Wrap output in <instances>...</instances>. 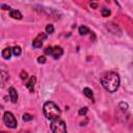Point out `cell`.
Listing matches in <instances>:
<instances>
[{
    "label": "cell",
    "instance_id": "1",
    "mask_svg": "<svg viewBox=\"0 0 133 133\" xmlns=\"http://www.w3.org/2000/svg\"><path fill=\"white\" fill-rule=\"evenodd\" d=\"M101 83L107 91L114 92L119 86V77L114 72H108L104 76H102Z\"/></svg>",
    "mask_w": 133,
    "mask_h": 133
},
{
    "label": "cell",
    "instance_id": "2",
    "mask_svg": "<svg viewBox=\"0 0 133 133\" xmlns=\"http://www.w3.org/2000/svg\"><path fill=\"white\" fill-rule=\"evenodd\" d=\"M43 111H44V114H45L46 118H48L50 121H54V119L59 118L60 113H61L58 106L54 102H51V101H48L44 104Z\"/></svg>",
    "mask_w": 133,
    "mask_h": 133
},
{
    "label": "cell",
    "instance_id": "3",
    "mask_svg": "<svg viewBox=\"0 0 133 133\" xmlns=\"http://www.w3.org/2000/svg\"><path fill=\"white\" fill-rule=\"evenodd\" d=\"M52 133H66V126L62 119H54L51 122Z\"/></svg>",
    "mask_w": 133,
    "mask_h": 133
},
{
    "label": "cell",
    "instance_id": "4",
    "mask_svg": "<svg viewBox=\"0 0 133 133\" xmlns=\"http://www.w3.org/2000/svg\"><path fill=\"white\" fill-rule=\"evenodd\" d=\"M3 121H4V123H5V125L8 127V128H16L17 127V119H16V117L14 116V114L11 113V112H9V111H6L5 113H4V115H3Z\"/></svg>",
    "mask_w": 133,
    "mask_h": 133
},
{
    "label": "cell",
    "instance_id": "5",
    "mask_svg": "<svg viewBox=\"0 0 133 133\" xmlns=\"http://www.w3.org/2000/svg\"><path fill=\"white\" fill-rule=\"evenodd\" d=\"M47 38V33H44V32H41L38 33V35L33 39L32 42V46L34 48H42L43 46V42Z\"/></svg>",
    "mask_w": 133,
    "mask_h": 133
},
{
    "label": "cell",
    "instance_id": "6",
    "mask_svg": "<svg viewBox=\"0 0 133 133\" xmlns=\"http://www.w3.org/2000/svg\"><path fill=\"white\" fill-rule=\"evenodd\" d=\"M62 54H63V50H62V48H61V47H58V46L53 47V50H52V54H51V55H52L55 59L59 58Z\"/></svg>",
    "mask_w": 133,
    "mask_h": 133
},
{
    "label": "cell",
    "instance_id": "7",
    "mask_svg": "<svg viewBox=\"0 0 133 133\" xmlns=\"http://www.w3.org/2000/svg\"><path fill=\"white\" fill-rule=\"evenodd\" d=\"M8 95H9V98H10L11 102L12 103H17V101H18V94H17V90L15 89V87L10 86L8 88Z\"/></svg>",
    "mask_w": 133,
    "mask_h": 133
},
{
    "label": "cell",
    "instance_id": "8",
    "mask_svg": "<svg viewBox=\"0 0 133 133\" xmlns=\"http://www.w3.org/2000/svg\"><path fill=\"white\" fill-rule=\"evenodd\" d=\"M35 82H36V78L34 77V76H32V77H30L29 78V80H28V82L26 83V87L30 90V91H33L34 90V85H35Z\"/></svg>",
    "mask_w": 133,
    "mask_h": 133
},
{
    "label": "cell",
    "instance_id": "9",
    "mask_svg": "<svg viewBox=\"0 0 133 133\" xmlns=\"http://www.w3.org/2000/svg\"><path fill=\"white\" fill-rule=\"evenodd\" d=\"M9 17H11L12 19H17V20H21L22 19V14L17 10V9H10L9 10Z\"/></svg>",
    "mask_w": 133,
    "mask_h": 133
},
{
    "label": "cell",
    "instance_id": "10",
    "mask_svg": "<svg viewBox=\"0 0 133 133\" xmlns=\"http://www.w3.org/2000/svg\"><path fill=\"white\" fill-rule=\"evenodd\" d=\"M11 54H12V49L9 48V47H7V48L2 50V57L4 59H9L11 57Z\"/></svg>",
    "mask_w": 133,
    "mask_h": 133
},
{
    "label": "cell",
    "instance_id": "11",
    "mask_svg": "<svg viewBox=\"0 0 133 133\" xmlns=\"http://www.w3.org/2000/svg\"><path fill=\"white\" fill-rule=\"evenodd\" d=\"M83 94H84V96L85 97H87L88 99H94V94H92V91H91V89L89 88V87H85V88H83Z\"/></svg>",
    "mask_w": 133,
    "mask_h": 133
},
{
    "label": "cell",
    "instance_id": "12",
    "mask_svg": "<svg viewBox=\"0 0 133 133\" xmlns=\"http://www.w3.org/2000/svg\"><path fill=\"white\" fill-rule=\"evenodd\" d=\"M89 32V29H88V27H86V26H80L79 27V33L81 34V35H85V34H87Z\"/></svg>",
    "mask_w": 133,
    "mask_h": 133
},
{
    "label": "cell",
    "instance_id": "13",
    "mask_svg": "<svg viewBox=\"0 0 133 133\" xmlns=\"http://www.w3.org/2000/svg\"><path fill=\"white\" fill-rule=\"evenodd\" d=\"M11 49H12V54H14L15 56H20V55H21L22 50H21V48H20L19 46H15V47L11 48Z\"/></svg>",
    "mask_w": 133,
    "mask_h": 133
},
{
    "label": "cell",
    "instance_id": "14",
    "mask_svg": "<svg viewBox=\"0 0 133 133\" xmlns=\"http://www.w3.org/2000/svg\"><path fill=\"white\" fill-rule=\"evenodd\" d=\"M22 118H23L24 122H30V121L33 119V116H32L31 114H29V113H24Z\"/></svg>",
    "mask_w": 133,
    "mask_h": 133
},
{
    "label": "cell",
    "instance_id": "15",
    "mask_svg": "<svg viewBox=\"0 0 133 133\" xmlns=\"http://www.w3.org/2000/svg\"><path fill=\"white\" fill-rule=\"evenodd\" d=\"M101 14H102V17H109L110 16V14H111V11H110V9H108V8H102V10H101Z\"/></svg>",
    "mask_w": 133,
    "mask_h": 133
},
{
    "label": "cell",
    "instance_id": "16",
    "mask_svg": "<svg viewBox=\"0 0 133 133\" xmlns=\"http://www.w3.org/2000/svg\"><path fill=\"white\" fill-rule=\"evenodd\" d=\"M53 31H54V27H53V25L48 24V25L46 26V33H47V34H51V33H53Z\"/></svg>",
    "mask_w": 133,
    "mask_h": 133
},
{
    "label": "cell",
    "instance_id": "17",
    "mask_svg": "<svg viewBox=\"0 0 133 133\" xmlns=\"http://www.w3.org/2000/svg\"><path fill=\"white\" fill-rule=\"evenodd\" d=\"M86 113H87V108H86V107L80 108V109H79V111H78V114H79V115H81V116H82V115H85Z\"/></svg>",
    "mask_w": 133,
    "mask_h": 133
},
{
    "label": "cell",
    "instance_id": "18",
    "mask_svg": "<svg viewBox=\"0 0 133 133\" xmlns=\"http://www.w3.org/2000/svg\"><path fill=\"white\" fill-rule=\"evenodd\" d=\"M1 78H2V84H4L5 79H8V76L5 74V72H4V71H1Z\"/></svg>",
    "mask_w": 133,
    "mask_h": 133
},
{
    "label": "cell",
    "instance_id": "19",
    "mask_svg": "<svg viewBox=\"0 0 133 133\" xmlns=\"http://www.w3.org/2000/svg\"><path fill=\"white\" fill-rule=\"evenodd\" d=\"M37 62L38 63H45L46 62V57L45 56H38L37 57Z\"/></svg>",
    "mask_w": 133,
    "mask_h": 133
},
{
    "label": "cell",
    "instance_id": "20",
    "mask_svg": "<svg viewBox=\"0 0 133 133\" xmlns=\"http://www.w3.org/2000/svg\"><path fill=\"white\" fill-rule=\"evenodd\" d=\"M52 50H53V47H47V49L45 50V54L51 55L52 54Z\"/></svg>",
    "mask_w": 133,
    "mask_h": 133
},
{
    "label": "cell",
    "instance_id": "21",
    "mask_svg": "<svg viewBox=\"0 0 133 133\" xmlns=\"http://www.w3.org/2000/svg\"><path fill=\"white\" fill-rule=\"evenodd\" d=\"M22 79H25V78H27L28 77V75H27V73L25 72V71H22L21 72V76H20Z\"/></svg>",
    "mask_w": 133,
    "mask_h": 133
},
{
    "label": "cell",
    "instance_id": "22",
    "mask_svg": "<svg viewBox=\"0 0 133 133\" xmlns=\"http://www.w3.org/2000/svg\"><path fill=\"white\" fill-rule=\"evenodd\" d=\"M1 7H2V9H8V10H10V7L7 6V5H5V4H2Z\"/></svg>",
    "mask_w": 133,
    "mask_h": 133
},
{
    "label": "cell",
    "instance_id": "23",
    "mask_svg": "<svg viewBox=\"0 0 133 133\" xmlns=\"http://www.w3.org/2000/svg\"><path fill=\"white\" fill-rule=\"evenodd\" d=\"M90 6L94 7V8H97V7H98V4H97V3H90Z\"/></svg>",
    "mask_w": 133,
    "mask_h": 133
}]
</instances>
